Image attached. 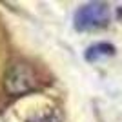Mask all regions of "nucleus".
Instances as JSON below:
<instances>
[{
	"instance_id": "f257e3e1",
	"label": "nucleus",
	"mask_w": 122,
	"mask_h": 122,
	"mask_svg": "<svg viewBox=\"0 0 122 122\" xmlns=\"http://www.w3.org/2000/svg\"><path fill=\"white\" fill-rule=\"evenodd\" d=\"M38 87V76L35 69L25 62H11L4 73V89L11 97H22Z\"/></svg>"
},
{
	"instance_id": "7ed1b4c3",
	"label": "nucleus",
	"mask_w": 122,
	"mask_h": 122,
	"mask_svg": "<svg viewBox=\"0 0 122 122\" xmlns=\"http://www.w3.org/2000/svg\"><path fill=\"white\" fill-rule=\"evenodd\" d=\"M111 55H115V46L107 44V42H98V44H93V46L87 47L86 60L95 62L98 58H106V56H111Z\"/></svg>"
},
{
	"instance_id": "20e7f679",
	"label": "nucleus",
	"mask_w": 122,
	"mask_h": 122,
	"mask_svg": "<svg viewBox=\"0 0 122 122\" xmlns=\"http://www.w3.org/2000/svg\"><path fill=\"white\" fill-rule=\"evenodd\" d=\"M27 122H64V120H62V113L58 109H46L42 113L33 115Z\"/></svg>"
},
{
	"instance_id": "f03ea898",
	"label": "nucleus",
	"mask_w": 122,
	"mask_h": 122,
	"mask_svg": "<svg viewBox=\"0 0 122 122\" xmlns=\"http://www.w3.org/2000/svg\"><path fill=\"white\" fill-rule=\"evenodd\" d=\"M109 22V5L106 2H89L75 13V27L78 31L98 29Z\"/></svg>"
}]
</instances>
